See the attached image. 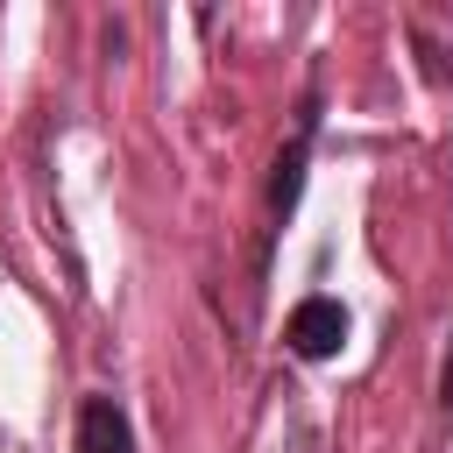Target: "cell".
<instances>
[{"label":"cell","instance_id":"6da1fadb","mask_svg":"<svg viewBox=\"0 0 453 453\" xmlns=\"http://www.w3.org/2000/svg\"><path fill=\"white\" fill-rule=\"evenodd\" d=\"M283 340H290V354H304V361L340 354V340H347V311H340V297H304V304L290 311Z\"/></svg>","mask_w":453,"mask_h":453},{"label":"cell","instance_id":"3957f363","mask_svg":"<svg viewBox=\"0 0 453 453\" xmlns=\"http://www.w3.org/2000/svg\"><path fill=\"white\" fill-rule=\"evenodd\" d=\"M78 453H134V432H127L120 403L85 396V411H78Z\"/></svg>","mask_w":453,"mask_h":453},{"label":"cell","instance_id":"7a4b0ae2","mask_svg":"<svg viewBox=\"0 0 453 453\" xmlns=\"http://www.w3.org/2000/svg\"><path fill=\"white\" fill-rule=\"evenodd\" d=\"M311 134H319V99H304V113H297V134H290V149L276 156V177H269V212H276V219L297 205V184H304V156H311Z\"/></svg>","mask_w":453,"mask_h":453},{"label":"cell","instance_id":"277c9868","mask_svg":"<svg viewBox=\"0 0 453 453\" xmlns=\"http://www.w3.org/2000/svg\"><path fill=\"white\" fill-rule=\"evenodd\" d=\"M446 403H453V361H446Z\"/></svg>","mask_w":453,"mask_h":453}]
</instances>
